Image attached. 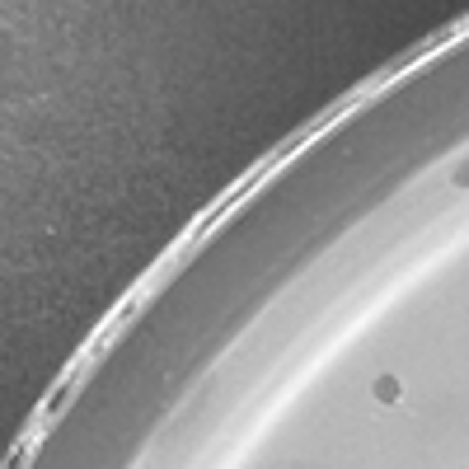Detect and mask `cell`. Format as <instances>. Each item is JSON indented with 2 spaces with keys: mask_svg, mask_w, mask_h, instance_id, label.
<instances>
[{
  "mask_svg": "<svg viewBox=\"0 0 469 469\" xmlns=\"http://www.w3.org/2000/svg\"><path fill=\"white\" fill-rule=\"evenodd\" d=\"M455 188H469V164H460V169H455Z\"/></svg>",
  "mask_w": 469,
  "mask_h": 469,
  "instance_id": "obj_2",
  "label": "cell"
},
{
  "mask_svg": "<svg viewBox=\"0 0 469 469\" xmlns=\"http://www.w3.org/2000/svg\"><path fill=\"white\" fill-rule=\"evenodd\" d=\"M371 394H375V404H399L404 399V380L399 375H375V385H371Z\"/></svg>",
  "mask_w": 469,
  "mask_h": 469,
  "instance_id": "obj_1",
  "label": "cell"
}]
</instances>
